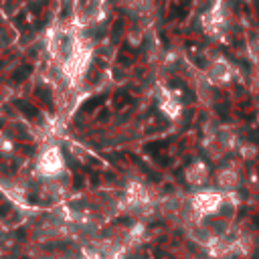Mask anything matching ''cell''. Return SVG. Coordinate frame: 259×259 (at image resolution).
Instances as JSON below:
<instances>
[{"mask_svg":"<svg viewBox=\"0 0 259 259\" xmlns=\"http://www.w3.org/2000/svg\"><path fill=\"white\" fill-rule=\"evenodd\" d=\"M223 204H225V194H221L217 190H200L192 196L190 210L198 219H202V217H208V214H217Z\"/></svg>","mask_w":259,"mask_h":259,"instance_id":"6da1fadb","label":"cell"},{"mask_svg":"<svg viewBox=\"0 0 259 259\" xmlns=\"http://www.w3.org/2000/svg\"><path fill=\"white\" fill-rule=\"evenodd\" d=\"M202 26L210 36H219L225 30V26H227V6H225L223 0H217L212 4V8L204 12Z\"/></svg>","mask_w":259,"mask_h":259,"instance_id":"7a4b0ae2","label":"cell"},{"mask_svg":"<svg viewBox=\"0 0 259 259\" xmlns=\"http://www.w3.org/2000/svg\"><path fill=\"white\" fill-rule=\"evenodd\" d=\"M233 67H231V63L227 61V59H221V57H217V59H212L210 61V65H208V69H206V79L210 81V83H214V85H227L231 79H233Z\"/></svg>","mask_w":259,"mask_h":259,"instance_id":"3957f363","label":"cell"},{"mask_svg":"<svg viewBox=\"0 0 259 259\" xmlns=\"http://www.w3.org/2000/svg\"><path fill=\"white\" fill-rule=\"evenodd\" d=\"M184 176H186V182L190 186H196L198 188V186H202L208 180V168H206L204 162H194V164H190L186 168Z\"/></svg>","mask_w":259,"mask_h":259,"instance_id":"277c9868","label":"cell"},{"mask_svg":"<svg viewBox=\"0 0 259 259\" xmlns=\"http://www.w3.org/2000/svg\"><path fill=\"white\" fill-rule=\"evenodd\" d=\"M217 182L223 190H235L237 184H239V174L235 168H221L219 174H217Z\"/></svg>","mask_w":259,"mask_h":259,"instance_id":"5b68a950","label":"cell"},{"mask_svg":"<svg viewBox=\"0 0 259 259\" xmlns=\"http://www.w3.org/2000/svg\"><path fill=\"white\" fill-rule=\"evenodd\" d=\"M162 111L168 115V117H178L180 115V101L174 97V95H170V93H166L164 97H162Z\"/></svg>","mask_w":259,"mask_h":259,"instance_id":"8992f818","label":"cell"},{"mask_svg":"<svg viewBox=\"0 0 259 259\" xmlns=\"http://www.w3.org/2000/svg\"><path fill=\"white\" fill-rule=\"evenodd\" d=\"M253 154H255V148H253V146H243V148H241V156L253 158Z\"/></svg>","mask_w":259,"mask_h":259,"instance_id":"52a82bcc","label":"cell"},{"mask_svg":"<svg viewBox=\"0 0 259 259\" xmlns=\"http://www.w3.org/2000/svg\"><path fill=\"white\" fill-rule=\"evenodd\" d=\"M253 79H255V83L259 85V63H257V67H255V73H253Z\"/></svg>","mask_w":259,"mask_h":259,"instance_id":"ba28073f","label":"cell"}]
</instances>
